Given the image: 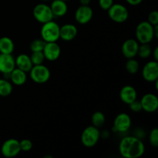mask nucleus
Here are the masks:
<instances>
[{
	"label": "nucleus",
	"mask_w": 158,
	"mask_h": 158,
	"mask_svg": "<svg viewBox=\"0 0 158 158\" xmlns=\"http://www.w3.org/2000/svg\"><path fill=\"white\" fill-rule=\"evenodd\" d=\"M119 152L124 158H138L144 154L145 146L138 137L127 136L120 142Z\"/></svg>",
	"instance_id": "f257e3e1"
},
{
	"label": "nucleus",
	"mask_w": 158,
	"mask_h": 158,
	"mask_svg": "<svg viewBox=\"0 0 158 158\" xmlns=\"http://www.w3.org/2000/svg\"><path fill=\"white\" fill-rule=\"evenodd\" d=\"M136 37L138 43H150L154 39V26L148 21H143L136 28Z\"/></svg>",
	"instance_id": "f03ea898"
},
{
	"label": "nucleus",
	"mask_w": 158,
	"mask_h": 158,
	"mask_svg": "<svg viewBox=\"0 0 158 158\" xmlns=\"http://www.w3.org/2000/svg\"><path fill=\"white\" fill-rule=\"evenodd\" d=\"M60 26L53 20L43 23L41 28L42 39L46 43L57 42L60 39Z\"/></svg>",
	"instance_id": "7ed1b4c3"
},
{
	"label": "nucleus",
	"mask_w": 158,
	"mask_h": 158,
	"mask_svg": "<svg viewBox=\"0 0 158 158\" xmlns=\"http://www.w3.org/2000/svg\"><path fill=\"white\" fill-rule=\"evenodd\" d=\"M100 137L99 128L94 126H89L83 130L81 134L82 144L86 148H93L98 143Z\"/></svg>",
	"instance_id": "20e7f679"
},
{
	"label": "nucleus",
	"mask_w": 158,
	"mask_h": 158,
	"mask_svg": "<svg viewBox=\"0 0 158 158\" xmlns=\"http://www.w3.org/2000/svg\"><path fill=\"white\" fill-rule=\"evenodd\" d=\"M31 80L36 83H44L50 78V71L43 64L34 65L29 71Z\"/></svg>",
	"instance_id": "39448f33"
},
{
	"label": "nucleus",
	"mask_w": 158,
	"mask_h": 158,
	"mask_svg": "<svg viewBox=\"0 0 158 158\" xmlns=\"http://www.w3.org/2000/svg\"><path fill=\"white\" fill-rule=\"evenodd\" d=\"M108 15L114 22L117 23H124L129 17V12L124 6L115 3L108 9Z\"/></svg>",
	"instance_id": "423d86ee"
},
{
	"label": "nucleus",
	"mask_w": 158,
	"mask_h": 158,
	"mask_svg": "<svg viewBox=\"0 0 158 158\" xmlns=\"http://www.w3.org/2000/svg\"><path fill=\"white\" fill-rule=\"evenodd\" d=\"M32 14H33L34 18L36 19V21L42 23V24L51 21V20L53 19L54 17L52 10L50 9V6H47L46 4H43V3L37 4L34 7Z\"/></svg>",
	"instance_id": "0eeeda50"
},
{
	"label": "nucleus",
	"mask_w": 158,
	"mask_h": 158,
	"mask_svg": "<svg viewBox=\"0 0 158 158\" xmlns=\"http://www.w3.org/2000/svg\"><path fill=\"white\" fill-rule=\"evenodd\" d=\"M21 152L19 141L16 139H8L1 147V153L5 157L12 158L16 157Z\"/></svg>",
	"instance_id": "6e6552de"
},
{
	"label": "nucleus",
	"mask_w": 158,
	"mask_h": 158,
	"mask_svg": "<svg viewBox=\"0 0 158 158\" xmlns=\"http://www.w3.org/2000/svg\"><path fill=\"white\" fill-rule=\"evenodd\" d=\"M142 77L148 82H155L158 80L157 61H150L143 66L142 69Z\"/></svg>",
	"instance_id": "1a4fd4ad"
},
{
	"label": "nucleus",
	"mask_w": 158,
	"mask_h": 158,
	"mask_svg": "<svg viewBox=\"0 0 158 158\" xmlns=\"http://www.w3.org/2000/svg\"><path fill=\"white\" fill-rule=\"evenodd\" d=\"M131 126V118L127 114L121 113L115 117L114 121V129L116 132L124 133L130 129Z\"/></svg>",
	"instance_id": "9d476101"
},
{
	"label": "nucleus",
	"mask_w": 158,
	"mask_h": 158,
	"mask_svg": "<svg viewBox=\"0 0 158 158\" xmlns=\"http://www.w3.org/2000/svg\"><path fill=\"white\" fill-rule=\"evenodd\" d=\"M93 15L94 12L90 6L80 5V6H79L76 10L75 19L79 24L85 25L90 22Z\"/></svg>",
	"instance_id": "9b49d317"
},
{
	"label": "nucleus",
	"mask_w": 158,
	"mask_h": 158,
	"mask_svg": "<svg viewBox=\"0 0 158 158\" xmlns=\"http://www.w3.org/2000/svg\"><path fill=\"white\" fill-rule=\"evenodd\" d=\"M142 110L148 113H154L158 109V98L153 94H147L140 100Z\"/></svg>",
	"instance_id": "f8f14e48"
},
{
	"label": "nucleus",
	"mask_w": 158,
	"mask_h": 158,
	"mask_svg": "<svg viewBox=\"0 0 158 158\" xmlns=\"http://www.w3.org/2000/svg\"><path fill=\"white\" fill-rule=\"evenodd\" d=\"M43 52L45 59L49 61H56L60 56L61 49L56 42H49L46 43Z\"/></svg>",
	"instance_id": "ddd939ff"
},
{
	"label": "nucleus",
	"mask_w": 158,
	"mask_h": 158,
	"mask_svg": "<svg viewBox=\"0 0 158 158\" xmlns=\"http://www.w3.org/2000/svg\"><path fill=\"white\" fill-rule=\"evenodd\" d=\"M15 68V58L12 54L0 53V73L9 74Z\"/></svg>",
	"instance_id": "4468645a"
},
{
	"label": "nucleus",
	"mask_w": 158,
	"mask_h": 158,
	"mask_svg": "<svg viewBox=\"0 0 158 158\" xmlns=\"http://www.w3.org/2000/svg\"><path fill=\"white\" fill-rule=\"evenodd\" d=\"M139 43L134 39H128L122 46V52L126 58H134L137 55Z\"/></svg>",
	"instance_id": "2eb2a0df"
},
{
	"label": "nucleus",
	"mask_w": 158,
	"mask_h": 158,
	"mask_svg": "<svg viewBox=\"0 0 158 158\" xmlns=\"http://www.w3.org/2000/svg\"><path fill=\"white\" fill-rule=\"evenodd\" d=\"M78 33V29L77 26L73 24H65L60 26V39L64 41H72Z\"/></svg>",
	"instance_id": "dca6fc26"
},
{
	"label": "nucleus",
	"mask_w": 158,
	"mask_h": 158,
	"mask_svg": "<svg viewBox=\"0 0 158 158\" xmlns=\"http://www.w3.org/2000/svg\"><path fill=\"white\" fill-rule=\"evenodd\" d=\"M137 94L135 88L131 86H125L120 92V100L126 104L129 105L134 100H137Z\"/></svg>",
	"instance_id": "f3484780"
},
{
	"label": "nucleus",
	"mask_w": 158,
	"mask_h": 158,
	"mask_svg": "<svg viewBox=\"0 0 158 158\" xmlns=\"http://www.w3.org/2000/svg\"><path fill=\"white\" fill-rule=\"evenodd\" d=\"M15 67L22 69L24 72L29 73L33 66L32 61H31L30 56L27 54L22 53L19 54L16 59H15Z\"/></svg>",
	"instance_id": "a211bd4d"
},
{
	"label": "nucleus",
	"mask_w": 158,
	"mask_h": 158,
	"mask_svg": "<svg viewBox=\"0 0 158 158\" xmlns=\"http://www.w3.org/2000/svg\"><path fill=\"white\" fill-rule=\"evenodd\" d=\"M27 73L24 72L22 69L15 67L12 72L10 73L9 76V80H11V83L15 86H23L25 84L27 80Z\"/></svg>",
	"instance_id": "6ab92c4d"
},
{
	"label": "nucleus",
	"mask_w": 158,
	"mask_h": 158,
	"mask_svg": "<svg viewBox=\"0 0 158 158\" xmlns=\"http://www.w3.org/2000/svg\"><path fill=\"white\" fill-rule=\"evenodd\" d=\"M49 6L54 16L62 17L66 15L68 11L66 2L63 0H53Z\"/></svg>",
	"instance_id": "aec40b11"
},
{
	"label": "nucleus",
	"mask_w": 158,
	"mask_h": 158,
	"mask_svg": "<svg viewBox=\"0 0 158 158\" xmlns=\"http://www.w3.org/2000/svg\"><path fill=\"white\" fill-rule=\"evenodd\" d=\"M14 48L13 41L9 37L3 36L0 38V53L12 54Z\"/></svg>",
	"instance_id": "412c9836"
},
{
	"label": "nucleus",
	"mask_w": 158,
	"mask_h": 158,
	"mask_svg": "<svg viewBox=\"0 0 158 158\" xmlns=\"http://www.w3.org/2000/svg\"><path fill=\"white\" fill-rule=\"evenodd\" d=\"M12 92V83L7 79H0V97H8Z\"/></svg>",
	"instance_id": "4be33fe9"
},
{
	"label": "nucleus",
	"mask_w": 158,
	"mask_h": 158,
	"mask_svg": "<svg viewBox=\"0 0 158 158\" xmlns=\"http://www.w3.org/2000/svg\"><path fill=\"white\" fill-rule=\"evenodd\" d=\"M105 118L104 114L100 111H97L92 115V123L93 126L96 127L97 128H100L103 127L105 123Z\"/></svg>",
	"instance_id": "5701e85b"
},
{
	"label": "nucleus",
	"mask_w": 158,
	"mask_h": 158,
	"mask_svg": "<svg viewBox=\"0 0 158 158\" xmlns=\"http://www.w3.org/2000/svg\"><path fill=\"white\" fill-rule=\"evenodd\" d=\"M152 49L149 43H142L141 45H139L138 51H137V55L142 59H147L151 55Z\"/></svg>",
	"instance_id": "b1692460"
},
{
	"label": "nucleus",
	"mask_w": 158,
	"mask_h": 158,
	"mask_svg": "<svg viewBox=\"0 0 158 158\" xmlns=\"http://www.w3.org/2000/svg\"><path fill=\"white\" fill-rule=\"evenodd\" d=\"M140 65L137 60H134V58L128 59L126 63V69L129 73L135 74L138 72Z\"/></svg>",
	"instance_id": "393cba45"
},
{
	"label": "nucleus",
	"mask_w": 158,
	"mask_h": 158,
	"mask_svg": "<svg viewBox=\"0 0 158 158\" xmlns=\"http://www.w3.org/2000/svg\"><path fill=\"white\" fill-rule=\"evenodd\" d=\"M46 45V42L43 39H35L32 40L30 43V49L32 52H39V51H43Z\"/></svg>",
	"instance_id": "a878e982"
},
{
	"label": "nucleus",
	"mask_w": 158,
	"mask_h": 158,
	"mask_svg": "<svg viewBox=\"0 0 158 158\" xmlns=\"http://www.w3.org/2000/svg\"><path fill=\"white\" fill-rule=\"evenodd\" d=\"M30 59L32 64H33V66L34 65L43 64L44 60H46L43 51H39V52H32V54H31L30 56Z\"/></svg>",
	"instance_id": "bb28decb"
},
{
	"label": "nucleus",
	"mask_w": 158,
	"mask_h": 158,
	"mask_svg": "<svg viewBox=\"0 0 158 158\" xmlns=\"http://www.w3.org/2000/svg\"><path fill=\"white\" fill-rule=\"evenodd\" d=\"M149 141L150 143L154 148H157L158 147V129L157 128H154L151 131L149 135Z\"/></svg>",
	"instance_id": "cd10ccee"
},
{
	"label": "nucleus",
	"mask_w": 158,
	"mask_h": 158,
	"mask_svg": "<svg viewBox=\"0 0 158 158\" xmlns=\"http://www.w3.org/2000/svg\"><path fill=\"white\" fill-rule=\"evenodd\" d=\"M20 148L21 151H29L32 148V143L29 139H24V140L19 141Z\"/></svg>",
	"instance_id": "c85d7f7f"
},
{
	"label": "nucleus",
	"mask_w": 158,
	"mask_h": 158,
	"mask_svg": "<svg viewBox=\"0 0 158 158\" xmlns=\"http://www.w3.org/2000/svg\"><path fill=\"white\" fill-rule=\"evenodd\" d=\"M148 22L152 26L158 25V12L157 11H152L150 12L149 15H148Z\"/></svg>",
	"instance_id": "c756f323"
},
{
	"label": "nucleus",
	"mask_w": 158,
	"mask_h": 158,
	"mask_svg": "<svg viewBox=\"0 0 158 158\" xmlns=\"http://www.w3.org/2000/svg\"><path fill=\"white\" fill-rule=\"evenodd\" d=\"M114 4V0H99V6L103 10H108Z\"/></svg>",
	"instance_id": "7c9ffc66"
},
{
	"label": "nucleus",
	"mask_w": 158,
	"mask_h": 158,
	"mask_svg": "<svg viewBox=\"0 0 158 158\" xmlns=\"http://www.w3.org/2000/svg\"><path fill=\"white\" fill-rule=\"evenodd\" d=\"M129 106H130V109H131V111H133V112L138 113L142 110V106H141V104H140V102L137 100H135L134 102L130 103Z\"/></svg>",
	"instance_id": "2f4dec72"
},
{
	"label": "nucleus",
	"mask_w": 158,
	"mask_h": 158,
	"mask_svg": "<svg viewBox=\"0 0 158 158\" xmlns=\"http://www.w3.org/2000/svg\"><path fill=\"white\" fill-rule=\"evenodd\" d=\"M142 1L143 0H126L127 2L131 6H138L142 2Z\"/></svg>",
	"instance_id": "473e14b6"
},
{
	"label": "nucleus",
	"mask_w": 158,
	"mask_h": 158,
	"mask_svg": "<svg viewBox=\"0 0 158 158\" xmlns=\"http://www.w3.org/2000/svg\"><path fill=\"white\" fill-rule=\"evenodd\" d=\"M153 55H154V59L155 61H158V46L154 49V52H153Z\"/></svg>",
	"instance_id": "72a5a7b5"
},
{
	"label": "nucleus",
	"mask_w": 158,
	"mask_h": 158,
	"mask_svg": "<svg viewBox=\"0 0 158 158\" xmlns=\"http://www.w3.org/2000/svg\"><path fill=\"white\" fill-rule=\"evenodd\" d=\"M91 0H80V3L82 6H89Z\"/></svg>",
	"instance_id": "f704fd0d"
},
{
	"label": "nucleus",
	"mask_w": 158,
	"mask_h": 158,
	"mask_svg": "<svg viewBox=\"0 0 158 158\" xmlns=\"http://www.w3.org/2000/svg\"><path fill=\"white\" fill-rule=\"evenodd\" d=\"M154 38H158V25L154 26Z\"/></svg>",
	"instance_id": "c9c22d12"
},
{
	"label": "nucleus",
	"mask_w": 158,
	"mask_h": 158,
	"mask_svg": "<svg viewBox=\"0 0 158 158\" xmlns=\"http://www.w3.org/2000/svg\"><path fill=\"white\" fill-rule=\"evenodd\" d=\"M42 1H43V2H48V1H50V0H42Z\"/></svg>",
	"instance_id": "e433bc0d"
},
{
	"label": "nucleus",
	"mask_w": 158,
	"mask_h": 158,
	"mask_svg": "<svg viewBox=\"0 0 158 158\" xmlns=\"http://www.w3.org/2000/svg\"><path fill=\"white\" fill-rule=\"evenodd\" d=\"M63 1H65V2H67V1H69V0H63Z\"/></svg>",
	"instance_id": "4c0bfd02"
}]
</instances>
